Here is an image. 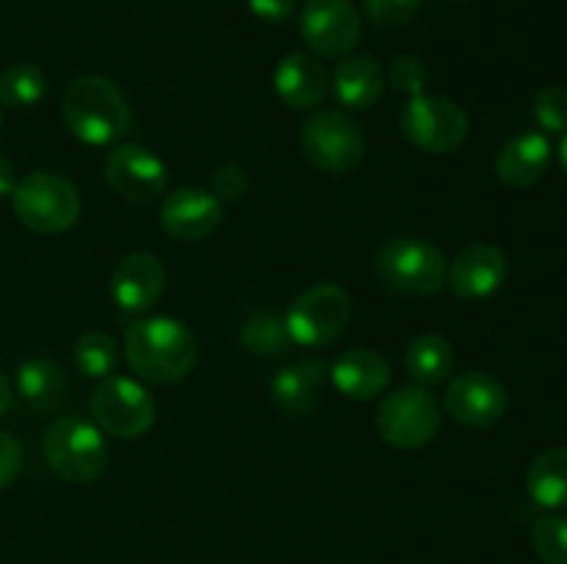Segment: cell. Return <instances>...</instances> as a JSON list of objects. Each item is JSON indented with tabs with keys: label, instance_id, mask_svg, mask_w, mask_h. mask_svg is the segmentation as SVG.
<instances>
[{
	"label": "cell",
	"instance_id": "cell-1",
	"mask_svg": "<svg viewBox=\"0 0 567 564\" xmlns=\"http://www.w3.org/2000/svg\"><path fill=\"white\" fill-rule=\"evenodd\" d=\"M125 357L138 379L150 385H175L192 374L199 348L197 337L183 321L150 315L127 326Z\"/></svg>",
	"mask_w": 567,
	"mask_h": 564
},
{
	"label": "cell",
	"instance_id": "cell-2",
	"mask_svg": "<svg viewBox=\"0 0 567 564\" xmlns=\"http://www.w3.org/2000/svg\"><path fill=\"white\" fill-rule=\"evenodd\" d=\"M64 125L89 147H109L127 136L133 125L131 105L114 81L105 75H78L61 97Z\"/></svg>",
	"mask_w": 567,
	"mask_h": 564
},
{
	"label": "cell",
	"instance_id": "cell-3",
	"mask_svg": "<svg viewBox=\"0 0 567 564\" xmlns=\"http://www.w3.org/2000/svg\"><path fill=\"white\" fill-rule=\"evenodd\" d=\"M44 462L66 484H92L109 468V446L94 420L61 415L42 440Z\"/></svg>",
	"mask_w": 567,
	"mask_h": 564
},
{
	"label": "cell",
	"instance_id": "cell-4",
	"mask_svg": "<svg viewBox=\"0 0 567 564\" xmlns=\"http://www.w3.org/2000/svg\"><path fill=\"white\" fill-rule=\"evenodd\" d=\"M382 285L404 296H432L446 288L449 263L441 249L424 236H396L374 254Z\"/></svg>",
	"mask_w": 567,
	"mask_h": 564
},
{
	"label": "cell",
	"instance_id": "cell-5",
	"mask_svg": "<svg viewBox=\"0 0 567 564\" xmlns=\"http://www.w3.org/2000/svg\"><path fill=\"white\" fill-rule=\"evenodd\" d=\"M11 205L20 224L39 236L66 232L81 216V194L55 171H31L20 177L11 191Z\"/></svg>",
	"mask_w": 567,
	"mask_h": 564
},
{
	"label": "cell",
	"instance_id": "cell-6",
	"mask_svg": "<svg viewBox=\"0 0 567 564\" xmlns=\"http://www.w3.org/2000/svg\"><path fill=\"white\" fill-rule=\"evenodd\" d=\"M299 147L310 166L332 177L349 175L365 158V136L358 122L336 108L310 114L299 127Z\"/></svg>",
	"mask_w": 567,
	"mask_h": 564
},
{
	"label": "cell",
	"instance_id": "cell-7",
	"mask_svg": "<svg viewBox=\"0 0 567 564\" xmlns=\"http://www.w3.org/2000/svg\"><path fill=\"white\" fill-rule=\"evenodd\" d=\"M374 420L388 446L399 451H415L435 440L441 431V404L430 387L408 385L382 398Z\"/></svg>",
	"mask_w": 567,
	"mask_h": 564
},
{
	"label": "cell",
	"instance_id": "cell-8",
	"mask_svg": "<svg viewBox=\"0 0 567 564\" xmlns=\"http://www.w3.org/2000/svg\"><path fill=\"white\" fill-rule=\"evenodd\" d=\"M404 138L430 155H449L468 138V114L446 94H415L399 116Z\"/></svg>",
	"mask_w": 567,
	"mask_h": 564
},
{
	"label": "cell",
	"instance_id": "cell-9",
	"mask_svg": "<svg viewBox=\"0 0 567 564\" xmlns=\"http://www.w3.org/2000/svg\"><path fill=\"white\" fill-rule=\"evenodd\" d=\"M89 412L100 431L120 440H136L155 424V398L127 376H105L89 398Z\"/></svg>",
	"mask_w": 567,
	"mask_h": 564
},
{
	"label": "cell",
	"instance_id": "cell-10",
	"mask_svg": "<svg viewBox=\"0 0 567 564\" xmlns=\"http://www.w3.org/2000/svg\"><path fill=\"white\" fill-rule=\"evenodd\" d=\"M352 299L336 282H319L293 299L286 313L288 335L297 346L319 348L336 341L349 324Z\"/></svg>",
	"mask_w": 567,
	"mask_h": 564
},
{
	"label": "cell",
	"instance_id": "cell-11",
	"mask_svg": "<svg viewBox=\"0 0 567 564\" xmlns=\"http://www.w3.org/2000/svg\"><path fill=\"white\" fill-rule=\"evenodd\" d=\"M103 177L122 199L136 205L155 202L166 191V166L144 144H116L103 164Z\"/></svg>",
	"mask_w": 567,
	"mask_h": 564
},
{
	"label": "cell",
	"instance_id": "cell-12",
	"mask_svg": "<svg viewBox=\"0 0 567 564\" xmlns=\"http://www.w3.org/2000/svg\"><path fill=\"white\" fill-rule=\"evenodd\" d=\"M299 33L316 55L343 59L360 42V14L349 0H308L299 17Z\"/></svg>",
	"mask_w": 567,
	"mask_h": 564
},
{
	"label": "cell",
	"instance_id": "cell-13",
	"mask_svg": "<svg viewBox=\"0 0 567 564\" xmlns=\"http://www.w3.org/2000/svg\"><path fill=\"white\" fill-rule=\"evenodd\" d=\"M507 387L496 376L485 374V370H465V374H460L449 385L446 396H443L446 412L457 424L471 426V429L498 424L504 412H507Z\"/></svg>",
	"mask_w": 567,
	"mask_h": 564
},
{
	"label": "cell",
	"instance_id": "cell-14",
	"mask_svg": "<svg viewBox=\"0 0 567 564\" xmlns=\"http://www.w3.org/2000/svg\"><path fill=\"white\" fill-rule=\"evenodd\" d=\"M507 254L493 243H471L449 263L446 285L463 302H482L507 282Z\"/></svg>",
	"mask_w": 567,
	"mask_h": 564
},
{
	"label": "cell",
	"instance_id": "cell-15",
	"mask_svg": "<svg viewBox=\"0 0 567 564\" xmlns=\"http://www.w3.org/2000/svg\"><path fill=\"white\" fill-rule=\"evenodd\" d=\"M166 291V269L153 252H131L111 274V299L125 313L138 315L153 310Z\"/></svg>",
	"mask_w": 567,
	"mask_h": 564
},
{
	"label": "cell",
	"instance_id": "cell-16",
	"mask_svg": "<svg viewBox=\"0 0 567 564\" xmlns=\"http://www.w3.org/2000/svg\"><path fill=\"white\" fill-rule=\"evenodd\" d=\"M221 202L197 186H181L161 205V227L177 241H203L219 227Z\"/></svg>",
	"mask_w": 567,
	"mask_h": 564
},
{
	"label": "cell",
	"instance_id": "cell-17",
	"mask_svg": "<svg viewBox=\"0 0 567 564\" xmlns=\"http://www.w3.org/2000/svg\"><path fill=\"white\" fill-rule=\"evenodd\" d=\"M275 92L288 108L310 111L324 103L330 92V75L327 66L313 53L293 50L280 59L275 70Z\"/></svg>",
	"mask_w": 567,
	"mask_h": 564
},
{
	"label": "cell",
	"instance_id": "cell-18",
	"mask_svg": "<svg viewBox=\"0 0 567 564\" xmlns=\"http://www.w3.org/2000/svg\"><path fill=\"white\" fill-rule=\"evenodd\" d=\"M330 379L338 393L354 401H371L391 385V365L380 352L365 346L347 348L330 365Z\"/></svg>",
	"mask_w": 567,
	"mask_h": 564
},
{
	"label": "cell",
	"instance_id": "cell-19",
	"mask_svg": "<svg viewBox=\"0 0 567 564\" xmlns=\"http://www.w3.org/2000/svg\"><path fill=\"white\" fill-rule=\"evenodd\" d=\"M327 376H330V365L321 357H305L277 370V376L271 379V398H275L277 409L291 418L310 415L319 404Z\"/></svg>",
	"mask_w": 567,
	"mask_h": 564
},
{
	"label": "cell",
	"instance_id": "cell-20",
	"mask_svg": "<svg viewBox=\"0 0 567 564\" xmlns=\"http://www.w3.org/2000/svg\"><path fill=\"white\" fill-rule=\"evenodd\" d=\"M551 166V144L543 133L529 130L509 138L496 155V177L509 188H532Z\"/></svg>",
	"mask_w": 567,
	"mask_h": 564
},
{
	"label": "cell",
	"instance_id": "cell-21",
	"mask_svg": "<svg viewBox=\"0 0 567 564\" xmlns=\"http://www.w3.org/2000/svg\"><path fill=\"white\" fill-rule=\"evenodd\" d=\"M385 83L388 77L380 59L363 53L343 55L330 75V88L336 100L352 111H365L380 103Z\"/></svg>",
	"mask_w": 567,
	"mask_h": 564
},
{
	"label": "cell",
	"instance_id": "cell-22",
	"mask_svg": "<svg viewBox=\"0 0 567 564\" xmlns=\"http://www.w3.org/2000/svg\"><path fill=\"white\" fill-rule=\"evenodd\" d=\"M17 393L39 415H55L70 404V376L48 357H31L17 368Z\"/></svg>",
	"mask_w": 567,
	"mask_h": 564
},
{
	"label": "cell",
	"instance_id": "cell-23",
	"mask_svg": "<svg viewBox=\"0 0 567 564\" xmlns=\"http://www.w3.org/2000/svg\"><path fill=\"white\" fill-rule=\"evenodd\" d=\"M454 365H457V352H454L452 341L435 335V332H426V335L410 341L408 352H404V368H408L410 379L421 387L443 385L454 374Z\"/></svg>",
	"mask_w": 567,
	"mask_h": 564
},
{
	"label": "cell",
	"instance_id": "cell-24",
	"mask_svg": "<svg viewBox=\"0 0 567 564\" xmlns=\"http://www.w3.org/2000/svg\"><path fill=\"white\" fill-rule=\"evenodd\" d=\"M526 490L540 506H567V448H548L535 457L526 473Z\"/></svg>",
	"mask_w": 567,
	"mask_h": 564
},
{
	"label": "cell",
	"instance_id": "cell-25",
	"mask_svg": "<svg viewBox=\"0 0 567 564\" xmlns=\"http://www.w3.org/2000/svg\"><path fill=\"white\" fill-rule=\"evenodd\" d=\"M238 337H241V346L258 357H277V354L288 352V346L293 343L288 335L286 318L269 313V310H258V313L249 315L241 324Z\"/></svg>",
	"mask_w": 567,
	"mask_h": 564
},
{
	"label": "cell",
	"instance_id": "cell-26",
	"mask_svg": "<svg viewBox=\"0 0 567 564\" xmlns=\"http://www.w3.org/2000/svg\"><path fill=\"white\" fill-rule=\"evenodd\" d=\"M72 357H75V368L83 376H89V379H105V376L114 374L116 363H120V346H116L114 337L100 330L83 332L75 341Z\"/></svg>",
	"mask_w": 567,
	"mask_h": 564
},
{
	"label": "cell",
	"instance_id": "cell-27",
	"mask_svg": "<svg viewBox=\"0 0 567 564\" xmlns=\"http://www.w3.org/2000/svg\"><path fill=\"white\" fill-rule=\"evenodd\" d=\"M48 77L37 64H14L0 75V103L6 108H33L44 97Z\"/></svg>",
	"mask_w": 567,
	"mask_h": 564
},
{
	"label": "cell",
	"instance_id": "cell-28",
	"mask_svg": "<svg viewBox=\"0 0 567 564\" xmlns=\"http://www.w3.org/2000/svg\"><path fill=\"white\" fill-rule=\"evenodd\" d=\"M532 547L543 564H567V518L546 514L532 529Z\"/></svg>",
	"mask_w": 567,
	"mask_h": 564
},
{
	"label": "cell",
	"instance_id": "cell-29",
	"mask_svg": "<svg viewBox=\"0 0 567 564\" xmlns=\"http://www.w3.org/2000/svg\"><path fill=\"white\" fill-rule=\"evenodd\" d=\"M532 111H535V119L543 130L565 136L567 133V88H563V86L540 88L535 97V103H532Z\"/></svg>",
	"mask_w": 567,
	"mask_h": 564
},
{
	"label": "cell",
	"instance_id": "cell-30",
	"mask_svg": "<svg viewBox=\"0 0 567 564\" xmlns=\"http://www.w3.org/2000/svg\"><path fill=\"white\" fill-rule=\"evenodd\" d=\"M388 81H391V86L399 94L415 97V94H424L426 83H430V72H426V64L419 55L404 53L399 59H393L391 70H388Z\"/></svg>",
	"mask_w": 567,
	"mask_h": 564
},
{
	"label": "cell",
	"instance_id": "cell-31",
	"mask_svg": "<svg viewBox=\"0 0 567 564\" xmlns=\"http://www.w3.org/2000/svg\"><path fill=\"white\" fill-rule=\"evenodd\" d=\"M365 17L380 28H402L415 20L421 0H363Z\"/></svg>",
	"mask_w": 567,
	"mask_h": 564
},
{
	"label": "cell",
	"instance_id": "cell-32",
	"mask_svg": "<svg viewBox=\"0 0 567 564\" xmlns=\"http://www.w3.org/2000/svg\"><path fill=\"white\" fill-rule=\"evenodd\" d=\"M249 191V175L241 164H221L214 169L210 177V194L216 199H225V202H238V199L247 197Z\"/></svg>",
	"mask_w": 567,
	"mask_h": 564
},
{
	"label": "cell",
	"instance_id": "cell-33",
	"mask_svg": "<svg viewBox=\"0 0 567 564\" xmlns=\"http://www.w3.org/2000/svg\"><path fill=\"white\" fill-rule=\"evenodd\" d=\"M22 468V448L9 431L0 429V490L11 484L17 479Z\"/></svg>",
	"mask_w": 567,
	"mask_h": 564
},
{
	"label": "cell",
	"instance_id": "cell-34",
	"mask_svg": "<svg viewBox=\"0 0 567 564\" xmlns=\"http://www.w3.org/2000/svg\"><path fill=\"white\" fill-rule=\"evenodd\" d=\"M297 3L299 0H247L249 11L266 22H286L297 11Z\"/></svg>",
	"mask_w": 567,
	"mask_h": 564
},
{
	"label": "cell",
	"instance_id": "cell-35",
	"mask_svg": "<svg viewBox=\"0 0 567 564\" xmlns=\"http://www.w3.org/2000/svg\"><path fill=\"white\" fill-rule=\"evenodd\" d=\"M14 186H17L14 164H11L9 158H3V155H0V197H9V194L14 191Z\"/></svg>",
	"mask_w": 567,
	"mask_h": 564
},
{
	"label": "cell",
	"instance_id": "cell-36",
	"mask_svg": "<svg viewBox=\"0 0 567 564\" xmlns=\"http://www.w3.org/2000/svg\"><path fill=\"white\" fill-rule=\"evenodd\" d=\"M11 398H14V390H11L9 376L0 370V415H6V409L11 407Z\"/></svg>",
	"mask_w": 567,
	"mask_h": 564
},
{
	"label": "cell",
	"instance_id": "cell-37",
	"mask_svg": "<svg viewBox=\"0 0 567 564\" xmlns=\"http://www.w3.org/2000/svg\"><path fill=\"white\" fill-rule=\"evenodd\" d=\"M559 164H563V171L567 175V133L563 136V144H559Z\"/></svg>",
	"mask_w": 567,
	"mask_h": 564
}]
</instances>
